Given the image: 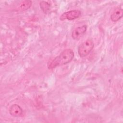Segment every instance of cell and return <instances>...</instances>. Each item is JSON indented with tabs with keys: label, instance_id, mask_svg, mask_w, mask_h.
I'll list each match as a JSON object with an SVG mask.
<instances>
[{
	"label": "cell",
	"instance_id": "4",
	"mask_svg": "<svg viewBox=\"0 0 123 123\" xmlns=\"http://www.w3.org/2000/svg\"><path fill=\"white\" fill-rule=\"evenodd\" d=\"M87 29V26L83 25L75 28L72 33V37L74 40L79 39L84 34Z\"/></svg>",
	"mask_w": 123,
	"mask_h": 123
},
{
	"label": "cell",
	"instance_id": "7",
	"mask_svg": "<svg viewBox=\"0 0 123 123\" xmlns=\"http://www.w3.org/2000/svg\"><path fill=\"white\" fill-rule=\"evenodd\" d=\"M39 5L41 9L44 13H46L49 11L50 7V4L48 2L45 1H41L40 2Z\"/></svg>",
	"mask_w": 123,
	"mask_h": 123
},
{
	"label": "cell",
	"instance_id": "3",
	"mask_svg": "<svg viewBox=\"0 0 123 123\" xmlns=\"http://www.w3.org/2000/svg\"><path fill=\"white\" fill-rule=\"evenodd\" d=\"M81 15V12L79 10H74L64 12L60 17V19L61 21L64 20H73L78 18Z\"/></svg>",
	"mask_w": 123,
	"mask_h": 123
},
{
	"label": "cell",
	"instance_id": "1",
	"mask_svg": "<svg viewBox=\"0 0 123 123\" xmlns=\"http://www.w3.org/2000/svg\"><path fill=\"white\" fill-rule=\"evenodd\" d=\"M74 56V53L72 49H65L59 56L48 63V68L49 69H52L57 66L67 64L73 60Z\"/></svg>",
	"mask_w": 123,
	"mask_h": 123
},
{
	"label": "cell",
	"instance_id": "2",
	"mask_svg": "<svg viewBox=\"0 0 123 123\" xmlns=\"http://www.w3.org/2000/svg\"><path fill=\"white\" fill-rule=\"evenodd\" d=\"M94 44L92 40L87 39L83 42L78 47V53L81 57L88 55L93 49Z\"/></svg>",
	"mask_w": 123,
	"mask_h": 123
},
{
	"label": "cell",
	"instance_id": "6",
	"mask_svg": "<svg viewBox=\"0 0 123 123\" xmlns=\"http://www.w3.org/2000/svg\"><path fill=\"white\" fill-rule=\"evenodd\" d=\"M123 14V10L120 8H117L111 14V19L113 22H117L122 17Z\"/></svg>",
	"mask_w": 123,
	"mask_h": 123
},
{
	"label": "cell",
	"instance_id": "5",
	"mask_svg": "<svg viewBox=\"0 0 123 123\" xmlns=\"http://www.w3.org/2000/svg\"><path fill=\"white\" fill-rule=\"evenodd\" d=\"M23 110L18 105L14 104L12 105L9 109L10 114L14 117H19L22 115Z\"/></svg>",
	"mask_w": 123,
	"mask_h": 123
},
{
	"label": "cell",
	"instance_id": "8",
	"mask_svg": "<svg viewBox=\"0 0 123 123\" xmlns=\"http://www.w3.org/2000/svg\"><path fill=\"white\" fill-rule=\"evenodd\" d=\"M32 1L30 0H25L21 3L19 8L21 10H26L31 6Z\"/></svg>",
	"mask_w": 123,
	"mask_h": 123
}]
</instances>
